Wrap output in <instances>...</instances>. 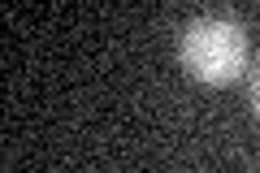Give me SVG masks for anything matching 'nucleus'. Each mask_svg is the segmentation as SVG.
Instances as JSON below:
<instances>
[{
  "label": "nucleus",
  "instance_id": "obj_1",
  "mask_svg": "<svg viewBox=\"0 0 260 173\" xmlns=\"http://www.w3.org/2000/svg\"><path fill=\"white\" fill-rule=\"evenodd\" d=\"M182 65L200 82H230L247 65V35L230 18H200L182 30Z\"/></svg>",
  "mask_w": 260,
  "mask_h": 173
},
{
  "label": "nucleus",
  "instance_id": "obj_2",
  "mask_svg": "<svg viewBox=\"0 0 260 173\" xmlns=\"http://www.w3.org/2000/svg\"><path fill=\"white\" fill-rule=\"evenodd\" d=\"M251 109H256V117H260V70H256V78H251Z\"/></svg>",
  "mask_w": 260,
  "mask_h": 173
}]
</instances>
